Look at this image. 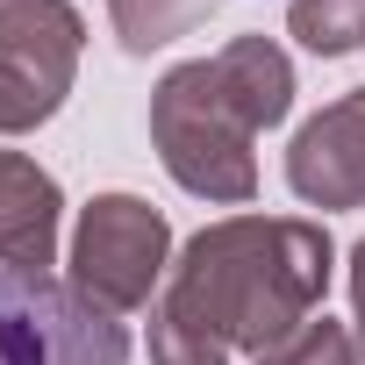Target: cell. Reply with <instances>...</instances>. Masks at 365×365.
Listing matches in <instances>:
<instances>
[{"instance_id":"cell-1","label":"cell","mask_w":365,"mask_h":365,"mask_svg":"<svg viewBox=\"0 0 365 365\" xmlns=\"http://www.w3.org/2000/svg\"><path fill=\"white\" fill-rule=\"evenodd\" d=\"M329 230L301 215H230L187 237L150 308V365H230L301 329L329 294Z\"/></svg>"},{"instance_id":"cell-2","label":"cell","mask_w":365,"mask_h":365,"mask_svg":"<svg viewBox=\"0 0 365 365\" xmlns=\"http://www.w3.org/2000/svg\"><path fill=\"white\" fill-rule=\"evenodd\" d=\"M294 65L272 36H230L215 58L172 65L150 93V143L165 172L201 201H251L258 194V129L287 122Z\"/></svg>"},{"instance_id":"cell-3","label":"cell","mask_w":365,"mask_h":365,"mask_svg":"<svg viewBox=\"0 0 365 365\" xmlns=\"http://www.w3.org/2000/svg\"><path fill=\"white\" fill-rule=\"evenodd\" d=\"M172 272V222L136 194H93L72 230V294L101 315H136L150 287Z\"/></svg>"},{"instance_id":"cell-4","label":"cell","mask_w":365,"mask_h":365,"mask_svg":"<svg viewBox=\"0 0 365 365\" xmlns=\"http://www.w3.org/2000/svg\"><path fill=\"white\" fill-rule=\"evenodd\" d=\"M129 329L51 272L0 265V365H122Z\"/></svg>"},{"instance_id":"cell-5","label":"cell","mask_w":365,"mask_h":365,"mask_svg":"<svg viewBox=\"0 0 365 365\" xmlns=\"http://www.w3.org/2000/svg\"><path fill=\"white\" fill-rule=\"evenodd\" d=\"M86 22L72 0H0V136L43 129L79 79Z\"/></svg>"},{"instance_id":"cell-6","label":"cell","mask_w":365,"mask_h":365,"mask_svg":"<svg viewBox=\"0 0 365 365\" xmlns=\"http://www.w3.org/2000/svg\"><path fill=\"white\" fill-rule=\"evenodd\" d=\"M287 187L308 208H365V86L301 122L287 150Z\"/></svg>"},{"instance_id":"cell-7","label":"cell","mask_w":365,"mask_h":365,"mask_svg":"<svg viewBox=\"0 0 365 365\" xmlns=\"http://www.w3.org/2000/svg\"><path fill=\"white\" fill-rule=\"evenodd\" d=\"M58 215H65L58 179L22 150H0V265L51 272L58 265Z\"/></svg>"},{"instance_id":"cell-8","label":"cell","mask_w":365,"mask_h":365,"mask_svg":"<svg viewBox=\"0 0 365 365\" xmlns=\"http://www.w3.org/2000/svg\"><path fill=\"white\" fill-rule=\"evenodd\" d=\"M208 15H215V0H108V22L129 58H150L179 36H194Z\"/></svg>"},{"instance_id":"cell-9","label":"cell","mask_w":365,"mask_h":365,"mask_svg":"<svg viewBox=\"0 0 365 365\" xmlns=\"http://www.w3.org/2000/svg\"><path fill=\"white\" fill-rule=\"evenodd\" d=\"M287 36L315 58L365 51V0H287Z\"/></svg>"},{"instance_id":"cell-10","label":"cell","mask_w":365,"mask_h":365,"mask_svg":"<svg viewBox=\"0 0 365 365\" xmlns=\"http://www.w3.org/2000/svg\"><path fill=\"white\" fill-rule=\"evenodd\" d=\"M251 365H358V336L329 315H308L301 329H287L279 344H265Z\"/></svg>"},{"instance_id":"cell-11","label":"cell","mask_w":365,"mask_h":365,"mask_svg":"<svg viewBox=\"0 0 365 365\" xmlns=\"http://www.w3.org/2000/svg\"><path fill=\"white\" fill-rule=\"evenodd\" d=\"M351 315H358V358H365V237L351 251Z\"/></svg>"}]
</instances>
